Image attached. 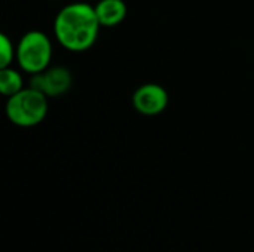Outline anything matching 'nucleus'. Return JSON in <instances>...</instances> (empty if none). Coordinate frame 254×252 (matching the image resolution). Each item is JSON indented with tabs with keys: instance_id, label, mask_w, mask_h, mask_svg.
Wrapping results in <instances>:
<instances>
[{
	"instance_id": "obj_1",
	"label": "nucleus",
	"mask_w": 254,
	"mask_h": 252,
	"mask_svg": "<svg viewBox=\"0 0 254 252\" xmlns=\"http://www.w3.org/2000/svg\"><path fill=\"white\" fill-rule=\"evenodd\" d=\"M101 24L95 6L76 1L64 6L55 16L54 34L60 45L71 52L88 50L97 40Z\"/></svg>"
},
{
	"instance_id": "obj_2",
	"label": "nucleus",
	"mask_w": 254,
	"mask_h": 252,
	"mask_svg": "<svg viewBox=\"0 0 254 252\" xmlns=\"http://www.w3.org/2000/svg\"><path fill=\"white\" fill-rule=\"evenodd\" d=\"M48 114V97L28 86L7 98L6 116L21 128H33L45 120Z\"/></svg>"
},
{
	"instance_id": "obj_3",
	"label": "nucleus",
	"mask_w": 254,
	"mask_h": 252,
	"mask_svg": "<svg viewBox=\"0 0 254 252\" xmlns=\"http://www.w3.org/2000/svg\"><path fill=\"white\" fill-rule=\"evenodd\" d=\"M15 59L25 73L36 74L45 71L52 59V43L49 37L37 30L25 33L16 45Z\"/></svg>"
},
{
	"instance_id": "obj_4",
	"label": "nucleus",
	"mask_w": 254,
	"mask_h": 252,
	"mask_svg": "<svg viewBox=\"0 0 254 252\" xmlns=\"http://www.w3.org/2000/svg\"><path fill=\"white\" fill-rule=\"evenodd\" d=\"M71 85H73L71 71L60 65V67H48L42 73L31 74L28 86L45 94L48 98H57L64 95L71 88Z\"/></svg>"
},
{
	"instance_id": "obj_5",
	"label": "nucleus",
	"mask_w": 254,
	"mask_h": 252,
	"mask_svg": "<svg viewBox=\"0 0 254 252\" xmlns=\"http://www.w3.org/2000/svg\"><path fill=\"white\" fill-rule=\"evenodd\" d=\"M168 92L158 83H144L135 89L132 95L134 108L144 116L161 114L168 107Z\"/></svg>"
},
{
	"instance_id": "obj_6",
	"label": "nucleus",
	"mask_w": 254,
	"mask_h": 252,
	"mask_svg": "<svg viewBox=\"0 0 254 252\" xmlns=\"http://www.w3.org/2000/svg\"><path fill=\"white\" fill-rule=\"evenodd\" d=\"M95 13L101 27H116L127 16V4L124 0H100Z\"/></svg>"
},
{
	"instance_id": "obj_7",
	"label": "nucleus",
	"mask_w": 254,
	"mask_h": 252,
	"mask_svg": "<svg viewBox=\"0 0 254 252\" xmlns=\"http://www.w3.org/2000/svg\"><path fill=\"white\" fill-rule=\"evenodd\" d=\"M21 89H24L22 76L10 67H3L0 70V92L9 98Z\"/></svg>"
},
{
	"instance_id": "obj_8",
	"label": "nucleus",
	"mask_w": 254,
	"mask_h": 252,
	"mask_svg": "<svg viewBox=\"0 0 254 252\" xmlns=\"http://www.w3.org/2000/svg\"><path fill=\"white\" fill-rule=\"evenodd\" d=\"M15 55H16V48L13 46V43L6 34H1L0 36V56H1L0 67L1 68L9 67L10 62L15 59Z\"/></svg>"
}]
</instances>
